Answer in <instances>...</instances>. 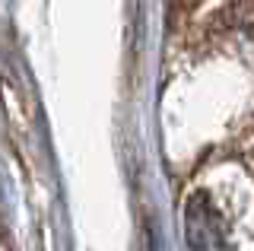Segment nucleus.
Segmentation results:
<instances>
[{
    "instance_id": "obj_1",
    "label": "nucleus",
    "mask_w": 254,
    "mask_h": 251,
    "mask_svg": "<svg viewBox=\"0 0 254 251\" xmlns=\"http://www.w3.org/2000/svg\"><path fill=\"white\" fill-rule=\"evenodd\" d=\"M185 235L190 251H229L226 229H222L219 210L206 194H194L185 207Z\"/></svg>"
}]
</instances>
